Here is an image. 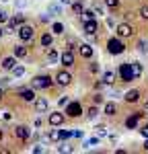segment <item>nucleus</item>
I'll return each mask as SVG.
<instances>
[{"mask_svg":"<svg viewBox=\"0 0 148 154\" xmlns=\"http://www.w3.org/2000/svg\"><path fill=\"white\" fill-rule=\"evenodd\" d=\"M107 49H109L111 56H119L125 51V45H123L122 39H117V37H111L109 41H107Z\"/></svg>","mask_w":148,"mask_h":154,"instance_id":"1","label":"nucleus"},{"mask_svg":"<svg viewBox=\"0 0 148 154\" xmlns=\"http://www.w3.org/2000/svg\"><path fill=\"white\" fill-rule=\"evenodd\" d=\"M33 35H35V29L31 27V25H21L19 27V37H21V41H31L33 39Z\"/></svg>","mask_w":148,"mask_h":154,"instance_id":"2","label":"nucleus"},{"mask_svg":"<svg viewBox=\"0 0 148 154\" xmlns=\"http://www.w3.org/2000/svg\"><path fill=\"white\" fill-rule=\"evenodd\" d=\"M119 76H122V80L123 82H132L134 80V74H132V64H122L119 66Z\"/></svg>","mask_w":148,"mask_h":154,"instance_id":"3","label":"nucleus"},{"mask_svg":"<svg viewBox=\"0 0 148 154\" xmlns=\"http://www.w3.org/2000/svg\"><path fill=\"white\" fill-rule=\"evenodd\" d=\"M33 88H49L51 86V78L49 76H35L33 82H31Z\"/></svg>","mask_w":148,"mask_h":154,"instance_id":"4","label":"nucleus"},{"mask_svg":"<svg viewBox=\"0 0 148 154\" xmlns=\"http://www.w3.org/2000/svg\"><path fill=\"white\" fill-rule=\"evenodd\" d=\"M134 35V27L128 23H122L117 25V37H122V39H125V37H132Z\"/></svg>","mask_w":148,"mask_h":154,"instance_id":"5","label":"nucleus"},{"mask_svg":"<svg viewBox=\"0 0 148 154\" xmlns=\"http://www.w3.org/2000/svg\"><path fill=\"white\" fill-rule=\"evenodd\" d=\"M60 62H62V66H66V68L74 66V54H72V49H66V51L60 56Z\"/></svg>","mask_w":148,"mask_h":154,"instance_id":"6","label":"nucleus"},{"mask_svg":"<svg viewBox=\"0 0 148 154\" xmlns=\"http://www.w3.org/2000/svg\"><path fill=\"white\" fill-rule=\"evenodd\" d=\"M66 113H68L70 117H78V115L82 113V107H80V103H68V105H66Z\"/></svg>","mask_w":148,"mask_h":154,"instance_id":"7","label":"nucleus"},{"mask_svg":"<svg viewBox=\"0 0 148 154\" xmlns=\"http://www.w3.org/2000/svg\"><path fill=\"white\" fill-rule=\"evenodd\" d=\"M56 82L60 84V86H68V84L72 82V76L68 72H58L56 74Z\"/></svg>","mask_w":148,"mask_h":154,"instance_id":"8","label":"nucleus"},{"mask_svg":"<svg viewBox=\"0 0 148 154\" xmlns=\"http://www.w3.org/2000/svg\"><path fill=\"white\" fill-rule=\"evenodd\" d=\"M19 95H21V99L27 101V103H31V101H35V99H37V97H35V88H33V86H31V88H21Z\"/></svg>","mask_w":148,"mask_h":154,"instance_id":"9","label":"nucleus"},{"mask_svg":"<svg viewBox=\"0 0 148 154\" xmlns=\"http://www.w3.org/2000/svg\"><path fill=\"white\" fill-rule=\"evenodd\" d=\"M99 31V25L95 19H91V21H85V33L86 35H95Z\"/></svg>","mask_w":148,"mask_h":154,"instance_id":"10","label":"nucleus"},{"mask_svg":"<svg viewBox=\"0 0 148 154\" xmlns=\"http://www.w3.org/2000/svg\"><path fill=\"white\" fill-rule=\"evenodd\" d=\"M23 23H25V14H17V17H12L11 21H8V27H11L12 31H14L17 27H21Z\"/></svg>","mask_w":148,"mask_h":154,"instance_id":"11","label":"nucleus"},{"mask_svg":"<svg viewBox=\"0 0 148 154\" xmlns=\"http://www.w3.org/2000/svg\"><path fill=\"white\" fill-rule=\"evenodd\" d=\"M142 117V113H136V115H130V117L125 119V128L128 130H134L136 125H138V119Z\"/></svg>","mask_w":148,"mask_h":154,"instance_id":"12","label":"nucleus"},{"mask_svg":"<svg viewBox=\"0 0 148 154\" xmlns=\"http://www.w3.org/2000/svg\"><path fill=\"white\" fill-rule=\"evenodd\" d=\"M62 123H64V115H62V113H51V115H49V125L58 128Z\"/></svg>","mask_w":148,"mask_h":154,"instance_id":"13","label":"nucleus"},{"mask_svg":"<svg viewBox=\"0 0 148 154\" xmlns=\"http://www.w3.org/2000/svg\"><path fill=\"white\" fill-rule=\"evenodd\" d=\"M14 134H17V138H19V140H27L31 131H29V128H25V125H19V128L14 130Z\"/></svg>","mask_w":148,"mask_h":154,"instance_id":"14","label":"nucleus"},{"mask_svg":"<svg viewBox=\"0 0 148 154\" xmlns=\"http://www.w3.org/2000/svg\"><path fill=\"white\" fill-rule=\"evenodd\" d=\"M78 51H80L82 58H93V48H91L88 43H82V45L78 48Z\"/></svg>","mask_w":148,"mask_h":154,"instance_id":"15","label":"nucleus"},{"mask_svg":"<svg viewBox=\"0 0 148 154\" xmlns=\"http://www.w3.org/2000/svg\"><path fill=\"white\" fill-rule=\"evenodd\" d=\"M17 66V58H4L2 60V68L4 70H12Z\"/></svg>","mask_w":148,"mask_h":154,"instance_id":"16","label":"nucleus"},{"mask_svg":"<svg viewBox=\"0 0 148 154\" xmlns=\"http://www.w3.org/2000/svg\"><path fill=\"white\" fill-rule=\"evenodd\" d=\"M132 74H134V80H138V78L142 76V64H140V62H134V64H132Z\"/></svg>","mask_w":148,"mask_h":154,"instance_id":"17","label":"nucleus"},{"mask_svg":"<svg viewBox=\"0 0 148 154\" xmlns=\"http://www.w3.org/2000/svg\"><path fill=\"white\" fill-rule=\"evenodd\" d=\"M125 101H128V103H136V101H140V91H130V93L125 95Z\"/></svg>","mask_w":148,"mask_h":154,"instance_id":"18","label":"nucleus"},{"mask_svg":"<svg viewBox=\"0 0 148 154\" xmlns=\"http://www.w3.org/2000/svg\"><path fill=\"white\" fill-rule=\"evenodd\" d=\"M35 109L37 111H45L48 109V99H43V97L41 99H35Z\"/></svg>","mask_w":148,"mask_h":154,"instance_id":"19","label":"nucleus"},{"mask_svg":"<svg viewBox=\"0 0 148 154\" xmlns=\"http://www.w3.org/2000/svg\"><path fill=\"white\" fill-rule=\"evenodd\" d=\"M48 140H51V142H58V140H62V130H51L48 136Z\"/></svg>","mask_w":148,"mask_h":154,"instance_id":"20","label":"nucleus"},{"mask_svg":"<svg viewBox=\"0 0 148 154\" xmlns=\"http://www.w3.org/2000/svg\"><path fill=\"white\" fill-rule=\"evenodd\" d=\"M113 80H115V74L111 70H107L105 74H103V84H113Z\"/></svg>","mask_w":148,"mask_h":154,"instance_id":"21","label":"nucleus"},{"mask_svg":"<svg viewBox=\"0 0 148 154\" xmlns=\"http://www.w3.org/2000/svg\"><path fill=\"white\" fill-rule=\"evenodd\" d=\"M58 60H60L58 51H56V49H48V62L49 64H54V62H58Z\"/></svg>","mask_w":148,"mask_h":154,"instance_id":"22","label":"nucleus"},{"mask_svg":"<svg viewBox=\"0 0 148 154\" xmlns=\"http://www.w3.org/2000/svg\"><path fill=\"white\" fill-rule=\"evenodd\" d=\"M115 111H117V105H115V103H107V105H105V115H115Z\"/></svg>","mask_w":148,"mask_h":154,"instance_id":"23","label":"nucleus"},{"mask_svg":"<svg viewBox=\"0 0 148 154\" xmlns=\"http://www.w3.org/2000/svg\"><path fill=\"white\" fill-rule=\"evenodd\" d=\"M41 45L43 48H49L51 45V33H43L41 35Z\"/></svg>","mask_w":148,"mask_h":154,"instance_id":"24","label":"nucleus"},{"mask_svg":"<svg viewBox=\"0 0 148 154\" xmlns=\"http://www.w3.org/2000/svg\"><path fill=\"white\" fill-rule=\"evenodd\" d=\"M14 56H17V58H25V56H27V48H25V45H17V48H14Z\"/></svg>","mask_w":148,"mask_h":154,"instance_id":"25","label":"nucleus"},{"mask_svg":"<svg viewBox=\"0 0 148 154\" xmlns=\"http://www.w3.org/2000/svg\"><path fill=\"white\" fill-rule=\"evenodd\" d=\"M82 11H85L82 2H74V4H72V12H74V14H82Z\"/></svg>","mask_w":148,"mask_h":154,"instance_id":"26","label":"nucleus"},{"mask_svg":"<svg viewBox=\"0 0 148 154\" xmlns=\"http://www.w3.org/2000/svg\"><path fill=\"white\" fill-rule=\"evenodd\" d=\"M51 31H54L56 35H62V33H64V25L62 23H54L51 25Z\"/></svg>","mask_w":148,"mask_h":154,"instance_id":"27","label":"nucleus"},{"mask_svg":"<svg viewBox=\"0 0 148 154\" xmlns=\"http://www.w3.org/2000/svg\"><path fill=\"white\" fill-rule=\"evenodd\" d=\"M23 74H25L23 66H14V68H12V76H17V78H19V76H23Z\"/></svg>","mask_w":148,"mask_h":154,"instance_id":"28","label":"nucleus"},{"mask_svg":"<svg viewBox=\"0 0 148 154\" xmlns=\"http://www.w3.org/2000/svg\"><path fill=\"white\" fill-rule=\"evenodd\" d=\"M95 14H97L95 11H82V19L85 21H91V19H95Z\"/></svg>","mask_w":148,"mask_h":154,"instance_id":"29","label":"nucleus"},{"mask_svg":"<svg viewBox=\"0 0 148 154\" xmlns=\"http://www.w3.org/2000/svg\"><path fill=\"white\" fill-rule=\"evenodd\" d=\"M140 17H142L144 21H148V4H144V6L140 8Z\"/></svg>","mask_w":148,"mask_h":154,"instance_id":"30","label":"nucleus"},{"mask_svg":"<svg viewBox=\"0 0 148 154\" xmlns=\"http://www.w3.org/2000/svg\"><path fill=\"white\" fill-rule=\"evenodd\" d=\"M97 113H99V109H97V107H95V105H93V107H91V109H88V113H86V115H88V117H91V119H95V117H97Z\"/></svg>","mask_w":148,"mask_h":154,"instance_id":"31","label":"nucleus"},{"mask_svg":"<svg viewBox=\"0 0 148 154\" xmlns=\"http://www.w3.org/2000/svg\"><path fill=\"white\" fill-rule=\"evenodd\" d=\"M105 4H107L109 8H117V6H119V0H105Z\"/></svg>","mask_w":148,"mask_h":154,"instance_id":"32","label":"nucleus"},{"mask_svg":"<svg viewBox=\"0 0 148 154\" xmlns=\"http://www.w3.org/2000/svg\"><path fill=\"white\" fill-rule=\"evenodd\" d=\"M93 11L97 12V14H103V6H101L99 2H95V4H93Z\"/></svg>","mask_w":148,"mask_h":154,"instance_id":"33","label":"nucleus"},{"mask_svg":"<svg viewBox=\"0 0 148 154\" xmlns=\"http://www.w3.org/2000/svg\"><path fill=\"white\" fill-rule=\"evenodd\" d=\"M49 12H51V14H58V12H60V6H58V4H49Z\"/></svg>","mask_w":148,"mask_h":154,"instance_id":"34","label":"nucleus"},{"mask_svg":"<svg viewBox=\"0 0 148 154\" xmlns=\"http://www.w3.org/2000/svg\"><path fill=\"white\" fill-rule=\"evenodd\" d=\"M105 130H107L105 125H99V128H97V134H99V136H105V134H107Z\"/></svg>","mask_w":148,"mask_h":154,"instance_id":"35","label":"nucleus"},{"mask_svg":"<svg viewBox=\"0 0 148 154\" xmlns=\"http://www.w3.org/2000/svg\"><path fill=\"white\" fill-rule=\"evenodd\" d=\"M72 136V131H66V130H62V140H68Z\"/></svg>","mask_w":148,"mask_h":154,"instance_id":"36","label":"nucleus"},{"mask_svg":"<svg viewBox=\"0 0 148 154\" xmlns=\"http://www.w3.org/2000/svg\"><path fill=\"white\" fill-rule=\"evenodd\" d=\"M68 103H70V101H68L66 97H62V99H60V107H66V105H68Z\"/></svg>","mask_w":148,"mask_h":154,"instance_id":"37","label":"nucleus"},{"mask_svg":"<svg viewBox=\"0 0 148 154\" xmlns=\"http://www.w3.org/2000/svg\"><path fill=\"white\" fill-rule=\"evenodd\" d=\"M97 142H99L97 138H91V140H88V142H86L85 146H95V144H97Z\"/></svg>","mask_w":148,"mask_h":154,"instance_id":"38","label":"nucleus"},{"mask_svg":"<svg viewBox=\"0 0 148 154\" xmlns=\"http://www.w3.org/2000/svg\"><path fill=\"white\" fill-rule=\"evenodd\" d=\"M93 101H95V105H97V103H101V101H103V97H101V95H95V97H93Z\"/></svg>","mask_w":148,"mask_h":154,"instance_id":"39","label":"nucleus"},{"mask_svg":"<svg viewBox=\"0 0 148 154\" xmlns=\"http://www.w3.org/2000/svg\"><path fill=\"white\" fill-rule=\"evenodd\" d=\"M72 136H74V138H82V131L76 130V131H72Z\"/></svg>","mask_w":148,"mask_h":154,"instance_id":"40","label":"nucleus"},{"mask_svg":"<svg viewBox=\"0 0 148 154\" xmlns=\"http://www.w3.org/2000/svg\"><path fill=\"white\" fill-rule=\"evenodd\" d=\"M33 152H35V154H41V152H43V148H41V146H35V148H33Z\"/></svg>","mask_w":148,"mask_h":154,"instance_id":"41","label":"nucleus"},{"mask_svg":"<svg viewBox=\"0 0 148 154\" xmlns=\"http://www.w3.org/2000/svg\"><path fill=\"white\" fill-rule=\"evenodd\" d=\"M91 72H99V66H97V64H91Z\"/></svg>","mask_w":148,"mask_h":154,"instance_id":"42","label":"nucleus"},{"mask_svg":"<svg viewBox=\"0 0 148 154\" xmlns=\"http://www.w3.org/2000/svg\"><path fill=\"white\" fill-rule=\"evenodd\" d=\"M68 49H74V39H68Z\"/></svg>","mask_w":148,"mask_h":154,"instance_id":"43","label":"nucleus"},{"mask_svg":"<svg viewBox=\"0 0 148 154\" xmlns=\"http://www.w3.org/2000/svg\"><path fill=\"white\" fill-rule=\"evenodd\" d=\"M4 21H6V14H4V12L0 11V23H4Z\"/></svg>","mask_w":148,"mask_h":154,"instance_id":"44","label":"nucleus"},{"mask_svg":"<svg viewBox=\"0 0 148 154\" xmlns=\"http://www.w3.org/2000/svg\"><path fill=\"white\" fill-rule=\"evenodd\" d=\"M142 136H144V138H148V125L144 128V130H142Z\"/></svg>","mask_w":148,"mask_h":154,"instance_id":"45","label":"nucleus"},{"mask_svg":"<svg viewBox=\"0 0 148 154\" xmlns=\"http://www.w3.org/2000/svg\"><path fill=\"white\" fill-rule=\"evenodd\" d=\"M144 150H146V152H148V140H146V142H144Z\"/></svg>","mask_w":148,"mask_h":154,"instance_id":"46","label":"nucleus"},{"mask_svg":"<svg viewBox=\"0 0 148 154\" xmlns=\"http://www.w3.org/2000/svg\"><path fill=\"white\" fill-rule=\"evenodd\" d=\"M60 2H62V4H68V2H70V0H60Z\"/></svg>","mask_w":148,"mask_h":154,"instance_id":"47","label":"nucleus"},{"mask_svg":"<svg viewBox=\"0 0 148 154\" xmlns=\"http://www.w3.org/2000/svg\"><path fill=\"white\" fill-rule=\"evenodd\" d=\"M0 99H2V88H0Z\"/></svg>","mask_w":148,"mask_h":154,"instance_id":"48","label":"nucleus"},{"mask_svg":"<svg viewBox=\"0 0 148 154\" xmlns=\"http://www.w3.org/2000/svg\"><path fill=\"white\" fill-rule=\"evenodd\" d=\"M146 113H148V103H146Z\"/></svg>","mask_w":148,"mask_h":154,"instance_id":"49","label":"nucleus"},{"mask_svg":"<svg viewBox=\"0 0 148 154\" xmlns=\"http://www.w3.org/2000/svg\"><path fill=\"white\" fill-rule=\"evenodd\" d=\"M0 140H2V131H0Z\"/></svg>","mask_w":148,"mask_h":154,"instance_id":"50","label":"nucleus"},{"mask_svg":"<svg viewBox=\"0 0 148 154\" xmlns=\"http://www.w3.org/2000/svg\"><path fill=\"white\" fill-rule=\"evenodd\" d=\"M0 37H2V29H0Z\"/></svg>","mask_w":148,"mask_h":154,"instance_id":"51","label":"nucleus"},{"mask_svg":"<svg viewBox=\"0 0 148 154\" xmlns=\"http://www.w3.org/2000/svg\"><path fill=\"white\" fill-rule=\"evenodd\" d=\"M0 2H6V0H0Z\"/></svg>","mask_w":148,"mask_h":154,"instance_id":"52","label":"nucleus"}]
</instances>
